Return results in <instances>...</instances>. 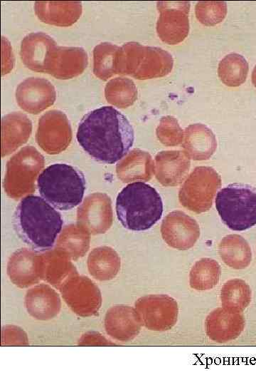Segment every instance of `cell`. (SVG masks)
Masks as SVG:
<instances>
[{
  "instance_id": "obj_10",
  "label": "cell",
  "mask_w": 256,
  "mask_h": 385,
  "mask_svg": "<svg viewBox=\"0 0 256 385\" xmlns=\"http://www.w3.org/2000/svg\"><path fill=\"white\" fill-rule=\"evenodd\" d=\"M139 309L147 327L155 330H167L177 321V303L166 295L143 298Z\"/></svg>"
},
{
  "instance_id": "obj_14",
  "label": "cell",
  "mask_w": 256,
  "mask_h": 385,
  "mask_svg": "<svg viewBox=\"0 0 256 385\" xmlns=\"http://www.w3.org/2000/svg\"><path fill=\"white\" fill-rule=\"evenodd\" d=\"M119 46L108 42L97 45L93 49V73L102 81L117 74Z\"/></svg>"
},
{
  "instance_id": "obj_6",
  "label": "cell",
  "mask_w": 256,
  "mask_h": 385,
  "mask_svg": "<svg viewBox=\"0 0 256 385\" xmlns=\"http://www.w3.org/2000/svg\"><path fill=\"white\" fill-rule=\"evenodd\" d=\"M223 222L233 231H244L256 225V188L231 183L221 188L215 198Z\"/></svg>"
},
{
  "instance_id": "obj_18",
  "label": "cell",
  "mask_w": 256,
  "mask_h": 385,
  "mask_svg": "<svg viewBox=\"0 0 256 385\" xmlns=\"http://www.w3.org/2000/svg\"><path fill=\"white\" fill-rule=\"evenodd\" d=\"M252 82L254 86L256 88V65L254 67L252 73Z\"/></svg>"
},
{
  "instance_id": "obj_3",
  "label": "cell",
  "mask_w": 256,
  "mask_h": 385,
  "mask_svg": "<svg viewBox=\"0 0 256 385\" xmlns=\"http://www.w3.org/2000/svg\"><path fill=\"white\" fill-rule=\"evenodd\" d=\"M117 217L124 227L144 231L154 226L163 214L161 195L150 185L135 181L127 185L117 195Z\"/></svg>"
},
{
  "instance_id": "obj_8",
  "label": "cell",
  "mask_w": 256,
  "mask_h": 385,
  "mask_svg": "<svg viewBox=\"0 0 256 385\" xmlns=\"http://www.w3.org/2000/svg\"><path fill=\"white\" fill-rule=\"evenodd\" d=\"M87 63L88 56L84 48L56 45L48 54L45 73L58 79H70L80 75Z\"/></svg>"
},
{
  "instance_id": "obj_12",
  "label": "cell",
  "mask_w": 256,
  "mask_h": 385,
  "mask_svg": "<svg viewBox=\"0 0 256 385\" xmlns=\"http://www.w3.org/2000/svg\"><path fill=\"white\" fill-rule=\"evenodd\" d=\"M56 42L43 32H33L26 35L21 44L20 56L29 69L45 73L47 58Z\"/></svg>"
},
{
  "instance_id": "obj_9",
  "label": "cell",
  "mask_w": 256,
  "mask_h": 385,
  "mask_svg": "<svg viewBox=\"0 0 256 385\" xmlns=\"http://www.w3.org/2000/svg\"><path fill=\"white\" fill-rule=\"evenodd\" d=\"M55 98V87L43 78H28L20 83L16 90L19 106L32 113H38L53 105Z\"/></svg>"
},
{
  "instance_id": "obj_13",
  "label": "cell",
  "mask_w": 256,
  "mask_h": 385,
  "mask_svg": "<svg viewBox=\"0 0 256 385\" xmlns=\"http://www.w3.org/2000/svg\"><path fill=\"white\" fill-rule=\"evenodd\" d=\"M34 10L43 22L69 26L75 24L82 14L80 1H36Z\"/></svg>"
},
{
  "instance_id": "obj_4",
  "label": "cell",
  "mask_w": 256,
  "mask_h": 385,
  "mask_svg": "<svg viewBox=\"0 0 256 385\" xmlns=\"http://www.w3.org/2000/svg\"><path fill=\"white\" fill-rule=\"evenodd\" d=\"M41 197L60 210H68L80 205L86 189L84 174L66 163H54L45 168L37 178Z\"/></svg>"
},
{
  "instance_id": "obj_16",
  "label": "cell",
  "mask_w": 256,
  "mask_h": 385,
  "mask_svg": "<svg viewBox=\"0 0 256 385\" xmlns=\"http://www.w3.org/2000/svg\"><path fill=\"white\" fill-rule=\"evenodd\" d=\"M105 96L108 103L118 108H126L136 101L137 89L129 78L117 77L106 84Z\"/></svg>"
},
{
  "instance_id": "obj_1",
  "label": "cell",
  "mask_w": 256,
  "mask_h": 385,
  "mask_svg": "<svg viewBox=\"0 0 256 385\" xmlns=\"http://www.w3.org/2000/svg\"><path fill=\"white\" fill-rule=\"evenodd\" d=\"M76 138L82 148L101 163L114 164L129 151L134 140V129L121 112L102 106L81 119Z\"/></svg>"
},
{
  "instance_id": "obj_5",
  "label": "cell",
  "mask_w": 256,
  "mask_h": 385,
  "mask_svg": "<svg viewBox=\"0 0 256 385\" xmlns=\"http://www.w3.org/2000/svg\"><path fill=\"white\" fill-rule=\"evenodd\" d=\"M174 60L165 50L128 42L119 48L117 57V74L129 75L144 80L161 77L171 72Z\"/></svg>"
},
{
  "instance_id": "obj_11",
  "label": "cell",
  "mask_w": 256,
  "mask_h": 385,
  "mask_svg": "<svg viewBox=\"0 0 256 385\" xmlns=\"http://www.w3.org/2000/svg\"><path fill=\"white\" fill-rule=\"evenodd\" d=\"M244 323L240 312L219 307L207 317L206 331L210 339L225 342L236 338L242 331Z\"/></svg>"
},
{
  "instance_id": "obj_17",
  "label": "cell",
  "mask_w": 256,
  "mask_h": 385,
  "mask_svg": "<svg viewBox=\"0 0 256 385\" xmlns=\"http://www.w3.org/2000/svg\"><path fill=\"white\" fill-rule=\"evenodd\" d=\"M224 307L242 311L249 304L251 292L249 286L242 280L233 279L224 284L220 292Z\"/></svg>"
},
{
  "instance_id": "obj_7",
  "label": "cell",
  "mask_w": 256,
  "mask_h": 385,
  "mask_svg": "<svg viewBox=\"0 0 256 385\" xmlns=\"http://www.w3.org/2000/svg\"><path fill=\"white\" fill-rule=\"evenodd\" d=\"M157 8L156 31L161 40L172 45L183 41L189 30V2L159 1Z\"/></svg>"
},
{
  "instance_id": "obj_2",
  "label": "cell",
  "mask_w": 256,
  "mask_h": 385,
  "mask_svg": "<svg viewBox=\"0 0 256 385\" xmlns=\"http://www.w3.org/2000/svg\"><path fill=\"white\" fill-rule=\"evenodd\" d=\"M13 225L27 245L43 252L53 247L63 228V220L61 215L43 197L29 195L18 204Z\"/></svg>"
},
{
  "instance_id": "obj_15",
  "label": "cell",
  "mask_w": 256,
  "mask_h": 385,
  "mask_svg": "<svg viewBox=\"0 0 256 385\" xmlns=\"http://www.w3.org/2000/svg\"><path fill=\"white\" fill-rule=\"evenodd\" d=\"M218 72L225 85L231 87L238 86L246 80L248 63L242 56L232 53L220 61Z\"/></svg>"
}]
</instances>
